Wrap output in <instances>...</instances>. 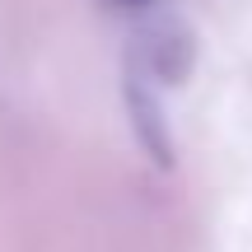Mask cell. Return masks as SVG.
Returning a JSON list of instances; mask_svg holds the SVG:
<instances>
[]
</instances>
